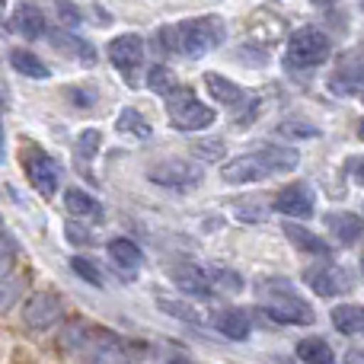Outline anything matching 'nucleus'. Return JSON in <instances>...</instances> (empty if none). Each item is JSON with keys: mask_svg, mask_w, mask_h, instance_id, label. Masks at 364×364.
Returning a JSON list of instances; mask_svg holds the SVG:
<instances>
[{"mask_svg": "<svg viewBox=\"0 0 364 364\" xmlns=\"http://www.w3.org/2000/svg\"><path fill=\"white\" fill-rule=\"evenodd\" d=\"M160 38H164L160 42L164 51H182L186 58H201L224 42L227 26L220 16L208 13V16H195L179 26H170V29H160Z\"/></svg>", "mask_w": 364, "mask_h": 364, "instance_id": "1", "label": "nucleus"}, {"mask_svg": "<svg viewBox=\"0 0 364 364\" xmlns=\"http://www.w3.org/2000/svg\"><path fill=\"white\" fill-rule=\"evenodd\" d=\"M333 55V42L323 29L316 26H304L294 36L288 38V48H284V68L288 70H314L320 64L329 61Z\"/></svg>", "mask_w": 364, "mask_h": 364, "instance_id": "2", "label": "nucleus"}, {"mask_svg": "<svg viewBox=\"0 0 364 364\" xmlns=\"http://www.w3.org/2000/svg\"><path fill=\"white\" fill-rule=\"evenodd\" d=\"M166 115L179 132H205L214 125V109L205 106L188 87H173L166 93Z\"/></svg>", "mask_w": 364, "mask_h": 364, "instance_id": "3", "label": "nucleus"}, {"mask_svg": "<svg viewBox=\"0 0 364 364\" xmlns=\"http://www.w3.org/2000/svg\"><path fill=\"white\" fill-rule=\"evenodd\" d=\"M262 288H272V297L269 304L262 307V314L269 316L272 323H282V326H310L316 320L314 316V307L307 301L291 291L288 282H272V284H262Z\"/></svg>", "mask_w": 364, "mask_h": 364, "instance_id": "4", "label": "nucleus"}, {"mask_svg": "<svg viewBox=\"0 0 364 364\" xmlns=\"http://www.w3.org/2000/svg\"><path fill=\"white\" fill-rule=\"evenodd\" d=\"M23 170H26V179L32 182V188H36L42 198H48V195L58 192V164L45 151H38V147H26L23 151Z\"/></svg>", "mask_w": 364, "mask_h": 364, "instance_id": "5", "label": "nucleus"}, {"mask_svg": "<svg viewBox=\"0 0 364 364\" xmlns=\"http://www.w3.org/2000/svg\"><path fill=\"white\" fill-rule=\"evenodd\" d=\"M109 61L115 64V70H119L128 83H134V80H138V77H134V70H138L141 61H144V38L134 36V32L115 36L112 42H109Z\"/></svg>", "mask_w": 364, "mask_h": 364, "instance_id": "6", "label": "nucleus"}, {"mask_svg": "<svg viewBox=\"0 0 364 364\" xmlns=\"http://www.w3.org/2000/svg\"><path fill=\"white\" fill-rule=\"evenodd\" d=\"M220 176H224L230 186H250V182H262L269 176H275V170L269 166V160L259 154H243V157H233L220 166Z\"/></svg>", "mask_w": 364, "mask_h": 364, "instance_id": "7", "label": "nucleus"}, {"mask_svg": "<svg viewBox=\"0 0 364 364\" xmlns=\"http://www.w3.org/2000/svg\"><path fill=\"white\" fill-rule=\"evenodd\" d=\"M61 316H64V304H61V297L51 294V291L32 294L23 307V323L29 329H51L55 323H61Z\"/></svg>", "mask_w": 364, "mask_h": 364, "instance_id": "8", "label": "nucleus"}, {"mask_svg": "<svg viewBox=\"0 0 364 364\" xmlns=\"http://www.w3.org/2000/svg\"><path fill=\"white\" fill-rule=\"evenodd\" d=\"M272 208H275L278 214H284V218H291V220H304V218L314 214L316 195H314V188H310L307 182H291V186H284L282 192L275 195Z\"/></svg>", "mask_w": 364, "mask_h": 364, "instance_id": "9", "label": "nucleus"}, {"mask_svg": "<svg viewBox=\"0 0 364 364\" xmlns=\"http://www.w3.org/2000/svg\"><path fill=\"white\" fill-rule=\"evenodd\" d=\"M147 179L157 182V186H164V188L186 192V188H192V186L201 182V170H198V164H188V160H166V164L151 166Z\"/></svg>", "mask_w": 364, "mask_h": 364, "instance_id": "10", "label": "nucleus"}, {"mask_svg": "<svg viewBox=\"0 0 364 364\" xmlns=\"http://www.w3.org/2000/svg\"><path fill=\"white\" fill-rule=\"evenodd\" d=\"M304 282H307L320 297L346 294V291L352 288V278H348V272L339 269V265H314V269H307Z\"/></svg>", "mask_w": 364, "mask_h": 364, "instance_id": "11", "label": "nucleus"}, {"mask_svg": "<svg viewBox=\"0 0 364 364\" xmlns=\"http://www.w3.org/2000/svg\"><path fill=\"white\" fill-rule=\"evenodd\" d=\"M329 90L336 96H355L358 90H364V51L342 61V68L329 77Z\"/></svg>", "mask_w": 364, "mask_h": 364, "instance_id": "12", "label": "nucleus"}, {"mask_svg": "<svg viewBox=\"0 0 364 364\" xmlns=\"http://www.w3.org/2000/svg\"><path fill=\"white\" fill-rule=\"evenodd\" d=\"M326 227L333 230V237L342 246H352L364 237V218L355 211H329L326 214Z\"/></svg>", "mask_w": 364, "mask_h": 364, "instance_id": "13", "label": "nucleus"}, {"mask_svg": "<svg viewBox=\"0 0 364 364\" xmlns=\"http://www.w3.org/2000/svg\"><path fill=\"white\" fill-rule=\"evenodd\" d=\"M205 87H208V93L227 109H237L240 102L250 96L240 83H233L230 77H224V74H205Z\"/></svg>", "mask_w": 364, "mask_h": 364, "instance_id": "14", "label": "nucleus"}, {"mask_svg": "<svg viewBox=\"0 0 364 364\" xmlns=\"http://www.w3.org/2000/svg\"><path fill=\"white\" fill-rule=\"evenodd\" d=\"M282 230H284V237H288L291 243L297 246V250L314 252V256H326V252H329V243H326V240H323L320 233L307 230L304 224H297V220H284Z\"/></svg>", "mask_w": 364, "mask_h": 364, "instance_id": "15", "label": "nucleus"}, {"mask_svg": "<svg viewBox=\"0 0 364 364\" xmlns=\"http://www.w3.org/2000/svg\"><path fill=\"white\" fill-rule=\"evenodd\" d=\"M48 38L51 45H55L58 51H64V55H74L80 58L83 64H96V48L90 42H83L80 36H74V32H64V29H48Z\"/></svg>", "mask_w": 364, "mask_h": 364, "instance_id": "16", "label": "nucleus"}, {"mask_svg": "<svg viewBox=\"0 0 364 364\" xmlns=\"http://www.w3.org/2000/svg\"><path fill=\"white\" fill-rule=\"evenodd\" d=\"M173 282H176V288L188 297H208L211 294V278H208V272L195 269V265H182V269H176L173 272Z\"/></svg>", "mask_w": 364, "mask_h": 364, "instance_id": "17", "label": "nucleus"}, {"mask_svg": "<svg viewBox=\"0 0 364 364\" xmlns=\"http://www.w3.org/2000/svg\"><path fill=\"white\" fill-rule=\"evenodd\" d=\"M106 250H109V259H112L119 269L134 272V269H141V262H144V252H141V246L134 243V240H128V237L109 240Z\"/></svg>", "mask_w": 364, "mask_h": 364, "instance_id": "18", "label": "nucleus"}, {"mask_svg": "<svg viewBox=\"0 0 364 364\" xmlns=\"http://www.w3.org/2000/svg\"><path fill=\"white\" fill-rule=\"evenodd\" d=\"M13 29H16L23 38H38L45 32L42 10H38V6H32V4H19L16 13H13Z\"/></svg>", "mask_w": 364, "mask_h": 364, "instance_id": "19", "label": "nucleus"}, {"mask_svg": "<svg viewBox=\"0 0 364 364\" xmlns=\"http://www.w3.org/2000/svg\"><path fill=\"white\" fill-rule=\"evenodd\" d=\"M218 329H220V336H227L230 342L250 339V333H252L250 314H246V310H224V314L218 316Z\"/></svg>", "mask_w": 364, "mask_h": 364, "instance_id": "20", "label": "nucleus"}, {"mask_svg": "<svg viewBox=\"0 0 364 364\" xmlns=\"http://www.w3.org/2000/svg\"><path fill=\"white\" fill-rule=\"evenodd\" d=\"M297 358L304 364H333L336 361V352L333 346H329L326 339H320V336H310V339H301L297 342Z\"/></svg>", "mask_w": 364, "mask_h": 364, "instance_id": "21", "label": "nucleus"}, {"mask_svg": "<svg viewBox=\"0 0 364 364\" xmlns=\"http://www.w3.org/2000/svg\"><path fill=\"white\" fill-rule=\"evenodd\" d=\"M10 64L16 68V74L29 77V80H48L51 77V70L45 68L42 58L32 55V51H26V48H13L10 51Z\"/></svg>", "mask_w": 364, "mask_h": 364, "instance_id": "22", "label": "nucleus"}, {"mask_svg": "<svg viewBox=\"0 0 364 364\" xmlns=\"http://www.w3.org/2000/svg\"><path fill=\"white\" fill-rule=\"evenodd\" d=\"M333 326L342 336L364 333V307H358V304H339V307H333Z\"/></svg>", "mask_w": 364, "mask_h": 364, "instance_id": "23", "label": "nucleus"}, {"mask_svg": "<svg viewBox=\"0 0 364 364\" xmlns=\"http://www.w3.org/2000/svg\"><path fill=\"white\" fill-rule=\"evenodd\" d=\"M64 205H68V211L77 214V218L102 220V205L93 198V195L83 192V188H68V192H64Z\"/></svg>", "mask_w": 364, "mask_h": 364, "instance_id": "24", "label": "nucleus"}, {"mask_svg": "<svg viewBox=\"0 0 364 364\" xmlns=\"http://www.w3.org/2000/svg\"><path fill=\"white\" fill-rule=\"evenodd\" d=\"M115 128H119L122 134H132V138H138V141H147L154 134V128L144 122V115L138 112V109H122L119 112V119H115Z\"/></svg>", "mask_w": 364, "mask_h": 364, "instance_id": "25", "label": "nucleus"}, {"mask_svg": "<svg viewBox=\"0 0 364 364\" xmlns=\"http://www.w3.org/2000/svg\"><path fill=\"white\" fill-rule=\"evenodd\" d=\"M262 157L269 160V166L275 173H288V170H294L297 164H301V154L294 151V147H284V144H269V147H262Z\"/></svg>", "mask_w": 364, "mask_h": 364, "instance_id": "26", "label": "nucleus"}, {"mask_svg": "<svg viewBox=\"0 0 364 364\" xmlns=\"http://www.w3.org/2000/svg\"><path fill=\"white\" fill-rule=\"evenodd\" d=\"M100 147H102V132H100V128H87V132H80V138H77V147H74L77 164L90 166L96 160V154H100Z\"/></svg>", "mask_w": 364, "mask_h": 364, "instance_id": "27", "label": "nucleus"}, {"mask_svg": "<svg viewBox=\"0 0 364 364\" xmlns=\"http://www.w3.org/2000/svg\"><path fill=\"white\" fill-rule=\"evenodd\" d=\"M23 278L13 275V272H6V275H0V314H6V310L13 307V304L23 297Z\"/></svg>", "mask_w": 364, "mask_h": 364, "instance_id": "28", "label": "nucleus"}, {"mask_svg": "<svg viewBox=\"0 0 364 364\" xmlns=\"http://www.w3.org/2000/svg\"><path fill=\"white\" fill-rule=\"evenodd\" d=\"M157 307L164 310L166 316H173V320H182V323H201V316H198V310L192 307V304H186V301H170V297H160L157 301Z\"/></svg>", "mask_w": 364, "mask_h": 364, "instance_id": "29", "label": "nucleus"}, {"mask_svg": "<svg viewBox=\"0 0 364 364\" xmlns=\"http://www.w3.org/2000/svg\"><path fill=\"white\" fill-rule=\"evenodd\" d=\"M282 138H291V141H304V138H316L320 134V128L316 125H310V122H304V119H284L282 125L275 128Z\"/></svg>", "mask_w": 364, "mask_h": 364, "instance_id": "30", "label": "nucleus"}, {"mask_svg": "<svg viewBox=\"0 0 364 364\" xmlns=\"http://www.w3.org/2000/svg\"><path fill=\"white\" fill-rule=\"evenodd\" d=\"M147 87H151L154 93H160V96L170 93V90H173V74H170V68L157 64V68L147 70Z\"/></svg>", "mask_w": 364, "mask_h": 364, "instance_id": "31", "label": "nucleus"}, {"mask_svg": "<svg viewBox=\"0 0 364 364\" xmlns=\"http://www.w3.org/2000/svg\"><path fill=\"white\" fill-rule=\"evenodd\" d=\"M70 269H74L87 284H96V288H102V275H100V269H96V262H90L87 256H74V259H70Z\"/></svg>", "mask_w": 364, "mask_h": 364, "instance_id": "32", "label": "nucleus"}, {"mask_svg": "<svg viewBox=\"0 0 364 364\" xmlns=\"http://www.w3.org/2000/svg\"><path fill=\"white\" fill-rule=\"evenodd\" d=\"M218 284V288H227V291H240L243 288V282H240V275L237 272H227V269H220V272H214V278H211V288Z\"/></svg>", "mask_w": 364, "mask_h": 364, "instance_id": "33", "label": "nucleus"}, {"mask_svg": "<svg viewBox=\"0 0 364 364\" xmlns=\"http://www.w3.org/2000/svg\"><path fill=\"white\" fill-rule=\"evenodd\" d=\"M13 259H16V246H13L10 237H4V233H0V275H6V272H10Z\"/></svg>", "mask_w": 364, "mask_h": 364, "instance_id": "34", "label": "nucleus"}, {"mask_svg": "<svg viewBox=\"0 0 364 364\" xmlns=\"http://www.w3.org/2000/svg\"><path fill=\"white\" fill-rule=\"evenodd\" d=\"M195 151H198V157H205V160H220L224 144H220V141H201V144H195Z\"/></svg>", "mask_w": 364, "mask_h": 364, "instance_id": "35", "label": "nucleus"}, {"mask_svg": "<svg viewBox=\"0 0 364 364\" xmlns=\"http://www.w3.org/2000/svg\"><path fill=\"white\" fill-rule=\"evenodd\" d=\"M64 93H68V100H70V102H77V106H93V102H96V96H93V93H87V90L70 87V90H64Z\"/></svg>", "mask_w": 364, "mask_h": 364, "instance_id": "36", "label": "nucleus"}, {"mask_svg": "<svg viewBox=\"0 0 364 364\" xmlns=\"http://www.w3.org/2000/svg\"><path fill=\"white\" fill-rule=\"evenodd\" d=\"M346 173H348V176H352L355 182H361V186H364V157H352V160H348V164H346Z\"/></svg>", "mask_w": 364, "mask_h": 364, "instance_id": "37", "label": "nucleus"}, {"mask_svg": "<svg viewBox=\"0 0 364 364\" xmlns=\"http://www.w3.org/2000/svg\"><path fill=\"white\" fill-rule=\"evenodd\" d=\"M64 233H68V240H74V243H80V246L90 240V237H87V230H80V227H77L74 220H68V227H64Z\"/></svg>", "mask_w": 364, "mask_h": 364, "instance_id": "38", "label": "nucleus"}, {"mask_svg": "<svg viewBox=\"0 0 364 364\" xmlns=\"http://www.w3.org/2000/svg\"><path fill=\"white\" fill-rule=\"evenodd\" d=\"M237 58H243V61H252L256 68H262L265 64V51H252V48H240Z\"/></svg>", "mask_w": 364, "mask_h": 364, "instance_id": "39", "label": "nucleus"}, {"mask_svg": "<svg viewBox=\"0 0 364 364\" xmlns=\"http://www.w3.org/2000/svg\"><path fill=\"white\" fill-rule=\"evenodd\" d=\"M240 218H250V224H259V220L265 218V211H259V208H240Z\"/></svg>", "mask_w": 364, "mask_h": 364, "instance_id": "40", "label": "nucleus"}, {"mask_svg": "<svg viewBox=\"0 0 364 364\" xmlns=\"http://www.w3.org/2000/svg\"><path fill=\"white\" fill-rule=\"evenodd\" d=\"M164 364H192V358H188L186 352H170V355L164 358Z\"/></svg>", "mask_w": 364, "mask_h": 364, "instance_id": "41", "label": "nucleus"}, {"mask_svg": "<svg viewBox=\"0 0 364 364\" xmlns=\"http://www.w3.org/2000/svg\"><path fill=\"white\" fill-rule=\"evenodd\" d=\"M6 160V138H4V122H0V164Z\"/></svg>", "mask_w": 364, "mask_h": 364, "instance_id": "42", "label": "nucleus"}, {"mask_svg": "<svg viewBox=\"0 0 364 364\" xmlns=\"http://www.w3.org/2000/svg\"><path fill=\"white\" fill-rule=\"evenodd\" d=\"M310 4H314V6H333L336 0H310Z\"/></svg>", "mask_w": 364, "mask_h": 364, "instance_id": "43", "label": "nucleus"}, {"mask_svg": "<svg viewBox=\"0 0 364 364\" xmlns=\"http://www.w3.org/2000/svg\"><path fill=\"white\" fill-rule=\"evenodd\" d=\"M358 138H361V141H364V119H361V122H358Z\"/></svg>", "mask_w": 364, "mask_h": 364, "instance_id": "44", "label": "nucleus"}, {"mask_svg": "<svg viewBox=\"0 0 364 364\" xmlns=\"http://www.w3.org/2000/svg\"><path fill=\"white\" fill-rule=\"evenodd\" d=\"M361 275H364V252H361Z\"/></svg>", "mask_w": 364, "mask_h": 364, "instance_id": "45", "label": "nucleus"}, {"mask_svg": "<svg viewBox=\"0 0 364 364\" xmlns=\"http://www.w3.org/2000/svg\"><path fill=\"white\" fill-rule=\"evenodd\" d=\"M4 4H6V0H0V6H4Z\"/></svg>", "mask_w": 364, "mask_h": 364, "instance_id": "46", "label": "nucleus"}, {"mask_svg": "<svg viewBox=\"0 0 364 364\" xmlns=\"http://www.w3.org/2000/svg\"><path fill=\"white\" fill-rule=\"evenodd\" d=\"M361 10H364V0H361Z\"/></svg>", "mask_w": 364, "mask_h": 364, "instance_id": "47", "label": "nucleus"}]
</instances>
